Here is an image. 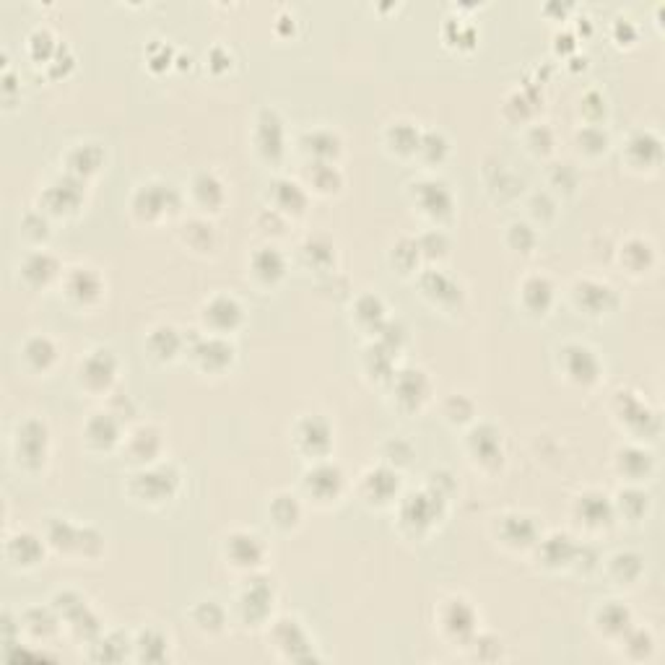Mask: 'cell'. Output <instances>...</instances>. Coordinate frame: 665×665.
I'll list each match as a JSON object with an SVG mask.
<instances>
[{
    "label": "cell",
    "mask_w": 665,
    "mask_h": 665,
    "mask_svg": "<svg viewBox=\"0 0 665 665\" xmlns=\"http://www.w3.org/2000/svg\"><path fill=\"white\" fill-rule=\"evenodd\" d=\"M567 364H569V372H572L577 380H592L595 372H598V361H595V356H592L588 348H579V346H575V348H569L567 351Z\"/></svg>",
    "instance_id": "6da1fadb"
},
{
    "label": "cell",
    "mask_w": 665,
    "mask_h": 665,
    "mask_svg": "<svg viewBox=\"0 0 665 665\" xmlns=\"http://www.w3.org/2000/svg\"><path fill=\"white\" fill-rule=\"evenodd\" d=\"M112 370H114V361H112L110 354H107V351H97V354L86 361L84 377L91 382H97V385H104V382L112 377Z\"/></svg>",
    "instance_id": "7a4b0ae2"
},
{
    "label": "cell",
    "mask_w": 665,
    "mask_h": 665,
    "mask_svg": "<svg viewBox=\"0 0 665 665\" xmlns=\"http://www.w3.org/2000/svg\"><path fill=\"white\" fill-rule=\"evenodd\" d=\"M260 143H263V148L268 151V154H278L281 151V125H278V120L273 117L271 112H265L263 114V125H260Z\"/></svg>",
    "instance_id": "3957f363"
},
{
    "label": "cell",
    "mask_w": 665,
    "mask_h": 665,
    "mask_svg": "<svg viewBox=\"0 0 665 665\" xmlns=\"http://www.w3.org/2000/svg\"><path fill=\"white\" fill-rule=\"evenodd\" d=\"M278 640H281V647H286L289 650V655L291 657H296L299 660V647H307V640H304V634L299 631V627H296V621H281V627H278Z\"/></svg>",
    "instance_id": "277c9868"
},
{
    "label": "cell",
    "mask_w": 665,
    "mask_h": 665,
    "mask_svg": "<svg viewBox=\"0 0 665 665\" xmlns=\"http://www.w3.org/2000/svg\"><path fill=\"white\" fill-rule=\"evenodd\" d=\"M208 317L216 322V325L229 328V325H234L237 317H239V309H237V304L234 302H229V299H216L208 309Z\"/></svg>",
    "instance_id": "5b68a950"
},
{
    "label": "cell",
    "mask_w": 665,
    "mask_h": 665,
    "mask_svg": "<svg viewBox=\"0 0 665 665\" xmlns=\"http://www.w3.org/2000/svg\"><path fill=\"white\" fill-rule=\"evenodd\" d=\"M548 299H551V286L546 284L543 278H533L528 286H525V302H528L530 307H546L548 304Z\"/></svg>",
    "instance_id": "8992f818"
},
{
    "label": "cell",
    "mask_w": 665,
    "mask_h": 665,
    "mask_svg": "<svg viewBox=\"0 0 665 665\" xmlns=\"http://www.w3.org/2000/svg\"><path fill=\"white\" fill-rule=\"evenodd\" d=\"M255 268L260 271V276H265V278H276L278 273L284 271V260L278 258L273 250H263L258 255V260H255Z\"/></svg>",
    "instance_id": "52a82bcc"
},
{
    "label": "cell",
    "mask_w": 665,
    "mask_h": 665,
    "mask_svg": "<svg viewBox=\"0 0 665 665\" xmlns=\"http://www.w3.org/2000/svg\"><path fill=\"white\" fill-rule=\"evenodd\" d=\"M424 193H429V200H424V206L431 210V213H442V210L450 208V195L442 190V185H421Z\"/></svg>",
    "instance_id": "ba28073f"
},
{
    "label": "cell",
    "mask_w": 665,
    "mask_h": 665,
    "mask_svg": "<svg viewBox=\"0 0 665 665\" xmlns=\"http://www.w3.org/2000/svg\"><path fill=\"white\" fill-rule=\"evenodd\" d=\"M52 271H55V263H52L49 258H42V255L32 258L29 260V265H26V276H29V278H37V281H45Z\"/></svg>",
    "instance_id": "9c48e42d"
},
{
    "label": "cell",
    "mask_w": 665,
    "mask_h": 665,
    "mask_svg": "<svg viewBox=\"0 0 665 665\" xmlns=\"http://www.w3.org/2000/svg\"><path fill=\"white\" fill-rule=\"evenodd\" d=\"M601 621H603L605 629L618 631V629L627 627V611H624V608H618V605H608L603 614H601Z\"/></svg>",
    "instance_id": "30bf717a"
},
{
    "label": "cell",
    "mask_w": 665,
    "mask_h": 665,
    "mask_svg": "<svg viewBox=\"0 0 665 665\" xmlns=\"http://www.w3.org/2000/svg\"><path fill=\"white\" fill-rule=\"evenodd\" d=\"M195 618H197V624H200V627L216 629L219 624H221V608H219L216 603L200 605V608H197V614H195Z\"/></svg>",
    "instance_id": "8fae6325"
},
{
    "label": "cell",
    "mask_w": 665,
    "mask_h": 665,
    "mask_svg": "<svg viewBox=\"0 0 665 665\" xmlns=\"http://www.w3.org/2000/svg\"><path fill=\"white\" fill-rule=\"evenodd\" d=\"M26 354H29V359H34L37 364H47L55 351H52L49 341H45V338H37V341H32V343H29Z\"/></svg>",
    "instance_id": "7c38bea8"
},
{
    "label": "cell",
    "mask_w": 665,
    "mask_h": 665,
    "mask_svg": "<svg viewBox=\"0 0 665 665\" xmlns=\"http://www.w3.org/2000/svg\"><path fill=\"white\" fill-rule=\"evenodd\" d=\"M278 193H284V206H291L294 210H299L302 206H304V195L299 193V187L296 185H291V182H281L278 185Z\"/></svg>",
    "instance_id": "4fadbf2b"
},
{
    "label": "cell",
    "mask_w": 665,
    "mask_h": 665,
    "mask_svg": "<svg viewBox=\"0 0 665 665\" xmlns=\"http://www.w3.org/2000/svg\"><path fill=\"white\" fill-rule=\"evenodd\" d=\"M312 143H315V151H320V154H332L335 148H330V143L335 146V138L330 136H312Z\"/></svg>",
    "instance_id": "5bb4252c"
}]
</instances>
